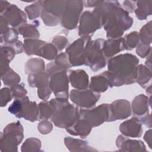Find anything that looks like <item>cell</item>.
Here are the masks:
<instances>
[{
    "mask_svg": "<svg viewBox=\"0 0 152 152\" xmlns=\"http://www.w3.org/2000/svg\"><path fill=\"white\" fill-rule=\"evenodd\" d=\"M121 132L126 136L139 137L141 135L142 129L141 124L138 118H132L120 125Z\"/></svg>",
    "mask_w": 152,
    "mask_h": 152,
    "instance_id": "2e32d148",
    "label": "cell"
},
{
    "mask_svg": "<svg viewBox=\"0 0 152 152\" xmlns=\"http://www.w3.org/2000/svg\"><path fill=\"white\" fill-rule=\"evenodd\" d=\"M91 37H83L73 42L66 49L68 55L69 62L71 66H78L84 64V52L86 42L90 40Z\"/></svg>",
    "mask_w": 152,
    "mask_h": 152,
    "instance_id": "8fae6325",
    "label": "cell"
},
{
    "mask_svg": "<svg viewBox=\"0 0 152 152\" xmlns=\"http://www.w3.org/2000/svg\"><path fill=\"white\" fill-rule=\"evenodd\" d=\"M147 97L144 94H140L137 96L132 101V111L135 115L144 117L148 115ZM142 117H141L142 118ZM140 118V119H141Z\"/></svg>",
    "mask_w": 152,
    "mask_h": 152,
    "instance_id": "ffe728a7",
    "label": "cell"
},
{
    "mask_svg": "<svg viewBox=\"0 0 152 152\" xmlns=\"http://www.w3.org/2000/svg\"><path fill=\"white\" fill-rule=\"evenodd\" d=\"M11 92L12 96L18 99L24 97L27 94V91L23 85H18L17 84L11 86Z\"/></svg>",
    "mask_w": 152,
    "mask_h": 152,
    "instance_id": "f546056e",
    "label": "cell"
},
{
    "mask_svg": "<svg viewBox=\"0 0 152 152\" xmlns=\"http://www.w3.org/2000/svg\"><path fill=\"white\" fill-rule=\"evenodd\" d=\"M38 128L42 134H48L52 130V125L49 121H43L39 124Z\"/></svg>",
    "mask_w": 152,
    "mask_h": 152,
    "instance_id": "1f68e13d",
    "label": "cell"
},
{
    "mask_svg": "<svg viewBox=\"0 0 152 152\" xmlns=\"http://www.w3.org/2000/svg\"><path fill=\"white\" fill-rule=\"evenodd\" d=\"M136 2L137 1H125L124 2L123 4L125 8V11L128 12H133L135 11L136 9Z\"/></svg>",
    "mask_w": 152,
    "mask_h": 152,
    "instance_id": "e575fe53",
    "label": "cell"
},
{
    "mask_svg": "<svg viewBox=\"0 0 152 152\" xmlns=\"http://www.w3.org/2000/svg\"><path fill=\"white\" fill-rule=\"evenodd\" d=\"M2 79L5 84L10 86L11 87L17 84L20 80L19 75L10 68H8L5 72L4 75H2Z\"/></svg>",
    "mask_w": 152,
    "mask_h": 152,
    "instance_id": "484cf974",
    "label": "cell"
},
{
    "mask_svg": "<svg viewBox=\"0 0 152 152\" xmlns=\"http://www.w3.org/2000/svg\"><path fill=\"white\" fill-rule=\"evenodd\" d=\"M100 97V94L91 90H72L70 93L71 100L83 108L93 107Z\"/></svg>",
    "mask_w": 152,
    "mask_h": 152,
    "instance_id": "30bf717a",
    "label": "cell"
},
{
    "mask_svg": "<svg viewBox=\"0 0 152 152\" xmlns=\"http://www.w3.org/2000/svg\"><path fill=\"white\" fill-rule=\"evenodd\" d=\"M151 78V69H148L146 66L140 65L137 68L136 80L140 85L145 88L148 82H150Z\"/></svg>",
    "mask_w": 152,
    "mask_h": 152,
    "instance_id": "7402d4cb",
    "label": "cell"
},
{
    "mask_svg": "<svg viewBox=\"0 0 152 152\" xmlns=\"http://www.w3.org/2000/svg\"><path fill=\"white\" fill-rule=\"evenodd\" d=\"M103 39L88 40L85 46L84 52V64L93 71H97L106 65V60L102 48Z\"/></svg>",
    "mask_w": 152,
    "mask_h": 152,
    "instance_id": "5b68a950",
    "label": "cell"
},
{
    "mask_svg": "<svg viewBox=\"0 0 152 152\" xmlns=\"http://www.w3.org/2000/svg\"><path fill=\"white\" fill-rule=\"evenodd\" d=\"M93 14L97 17L110 39L120 38L124 32L131 27L133 20L128 12L116 1H97Z\"/></svg>",
    "mask_w": 152,
    "mask_h": 152,
    "instance_id": "6da1fadb",
    "label": "cell"
},
{
    "mask_svg": "<svg viewBox=\"0 0 152 152\" xmlns=\"http://www.w3.org/2000/svg\"><path fill=\"white\" fill-rule=\"evenodd\" d=\"M40 109V119H48L51 118L53 115V107L50 102H41L39 105Z\"/></svg>",
    "mask_w": 152,
    "mask_h": 152,
    "instance_id": "83f0119b",
    "label": "cell"
},
{
    "mask_svg": "<svg viewBox=\"0 0 152 152\" xmlns=\"http://www.w3.org/2000/svg\"><path fill=\"white\" fill-rule=\"evenodd\" d=\"M18 32L24 37H33L36 39L39 37V31L32 25L24 24L18 28Z\"/></svg>",
    "mask_w": 152,
    "mask_h": 152,
    "instance_id": "4316f807",
    "label": "cell"
},
{
    "mask_svg": "<svg viewBox=\"0 0 152 152\" xmlns=\"http://www.w3.org/2000/svg\"><path fill=\"white\" fill-rule=\"evenodd\" d=\"M47 73L50 77L49 87L58 98L68 99V80L66 71L55 63H50L47 65Z\"/></svg>",
    "mask_w": 152,
    "mask_h": 152,
    "instance_id": "277c9868",
    "label": "cell"
},
{
    "mask_svg": "<svg viewBox=\"0 0 152 152\" xmlns=\"http://www.w3.org/2000/svg\"><path fill=\"white\" fill-rule=\"evenodd\" d=\"M50 102L53 107L51 120L56 126L66 129L79 119L78 109L70 104L67 99L57 98L52 99Z\"/></svg>",
    "mask_w": 152,
    "mask_h": 152,
    "instance_id": "3957f363",
    "label": "cell"
},
{
    "mask_svg": "<svg viewBox=\"0 0 152 152\" xmlns=\"http://www.w3.org/2000/svg\"><path fill=\"white\" fill-rule=\"evenodd\" d=\"M67 39L62 36H56L53 40V42H55V44L58 46L59 50H62L67 44Z\"/></svg>",
    "mask_w": 152,
    "mask_h": 152,
    "instance_id": "836d02e7",
    "label": "cell"
},
{
    "mask_svg": "<svg viewBox=\"0 0 152 152\" xmlns=\"http://www.w3.org/2000/svg\"><path fill=\"white\" fill-rule=\"evenodd\" d=\"M108 104H102L93 109H81L79 111L80 118L85 120L92 128L107 121L109 117Z\"/></svg>",
    "mask_w": 152,
    "mask_h": 152,
    "instance_id": "9c48e42d",
    "label": "cell"
},
{
    "mask_svg": "<svg viewBox=\"0 0 152 152\" xmlns=\"http://www.w3.org/2000/svg\"><path fill=\"white\" fill-rule=\"evenodd\" d=\"M140 37L142 44L148 45L151 42V21L142 27L140 31Z\"/></svg>",
    "mask_w": 152,
    "mask_h": 152,
    "instance_id": "f1b7e54d",
    "label": "cell"
},
{
    "mask_svg": "<svg viewBox=\"0 0 152 152\" xmlns=\"http://www.w3.org/2000/svg\"><path fill=\"white\" fill-rule=\"evenodd\" d=\"M150 52V46L144 44H140L137 47V53L141 58H144Z\"/></svg>",
    "mask_w": 152,
    "mask_h": 152,
    "instance_id": "d6a6232c",
    "label": "cell"
},
{
    "mask_svg": "<svg viewBox=\"0 0 152 152\" xmlns=\"http://www.w3.org/2000/svg\"><path fill=\"white\" fill-rule=\"evenodd\" d=\"M124 39H110L104 41L102 50L104 56L111 57L124 49Z\"/></svg>",
    "mask_w": 152,
    "mask_h": 152,
    "instance_id": "ac0fdd59",
    "label": "cell"
},
{
    "mask_svg": "<svg viewBox=\"0 0 152 152\" xmlns=\"http://www.w3.org/2000/svg\"><path fill=\"white\" fill-rule=\"evenodd\" d=\"M65 7V1H43L41 17L47 26L58 24Z\"/></svg>",
    "mask_w": 152,
    "mask_h": 152,
    "instance_id": "52a82bcc",
    "label": "cell"
},
{
    "mask_svg": "<svg viewBox=\"0 0 152 152\" xmlns=\"http://www.w3.org/2000/svg\"><path fill=\"white\" fill-rule=\"evenodd\" d=\"M102 26V22L92 12L88 11L84 12L81 18L79 35L83 37H91L90 34Z\"/></svg>",
    "mask_w": 152,
    "mask_h": 152,
    "instance_id": "7c38bea8",
    "label": "cell"
},
{
    "mask_svg": "<svg viewBox=\"0 0 152 152\" xmlns=\"http://www.w3.org/2000/svg\"><path fill=\"white\" fill-rule=\"evenodd\" d=\"M44 69V61L40 59H31L28 61L26 65V72L29 74H34Z\"/></svg>",
    "mask_w": 152,
    "mask_h": 152,
    "instance_id": "603a6c76",
    "label": "cell"
},
{
    "mask_svg": "<svg viewBox=\"0 0 152 152\" xmlns=\"http://www.w3.org/2000/svg\"><path fill=\"white\" fill-rule=\"evenodd\" d=\"M8 111L16 117L34 122L38 119L39 110L34 102H30L27 96L16 99L8 108Z\"/></svg>",
    "mask_w": 152,
    "mask_h": 152,
    "instance_id": "8992f818",
    "label": "cell"
},
{
    "mask_svg": "<svg viewBox=\"0 0 152 152\" xmlns=\"http://www.w3.org/2000/svg\"><path fill=\"white\" fill-rule=\"evenodd\" d=\"M69 77L71 86L77 90H85L88 84L87 73L81 69L69 71Z\"/></svg>",
    "mask_w": 152,
    "mask_h": 152,
    "instance_id": "e0dca14e",
    "label": "cell"
},
{
    "mask_svg": "<svg viewBox=\"0 0 152 152\" xmlns=\"http://www.w3.org/2000/svg\"><path fill=\"white\" fill-rule=\"evenodd\" d=\"M83 5L82 1H65V7L61 18V24L63 27L67 29L75 28Z\"/></svg>",
    "mask_w": 152,
    "mask_h": 152,
    "instance_id": "ba28073f",
    "label": "cell"
},
{
    "mask_svg": "<svg viewBox=\"0 0 152 152\" xmlns=\"http://www.w3.org/2000/svg\"><path fill=\"white\" fill-rule=\"evenodd\" d=\"M43 1H39L35 3L29 5L25 8L26 12L27 13L30 20L34 19L38 17L42 10Z\"/></svg>",
    "mask_w": 152,
    "mask_h": 152,
    "instance_id": "d4e9b609",
    "label": "cell"
},
{
    "mask_svg": "<svg viewBox=\"0 0 152 152\" xmlns=\"http://www.w3.org/2000/svg\"><path fill=\"white\" fill-rule=\"evenodd\" d=\"M138 59L129 53L120 55L109 61L107 71L110 86H121L136 80Z\"/></svg>",
    "mask_w": 152,
    "mask_h": 152,
    "instance_id": "7a4b0ae2",
    "label": "cell"
},
{
    "mask_svg": "<svg viewBox=\"0 0 152 152\" xmlns=\"http://www.w3.org/2000/svg\"><path fill=\"white\" fill-rule=\"evenodd\" d=\"M2 14V13H1ZM7 23L13 27H16L26 23L25 13L14 4H10L1 14Z\"/></svg>",
    "mask_w": 152,
    "mask_h": 152,
    "instance_id": "9a60e30c",
    "label": "cell"
},
{
    "mask_svg": "<svg viewBox=\"0 0 152 152\" xmlns=\"http://www.w3.org/2000/svg\"><path fill=\"white\" fill-rule=\"evenodd\" d=\"M129 102L126 100H118L109 105V117L107 121L123 119L131 115Z\"/></svg>",
    "mask_w": 152,
    "mask_h": 152,
    "instance_id": "5bb4252c",
    "label": "cell"
},
{
    "mask_svg": "<svg viewBox=\"0 0 152 152\" xmlns=\"http://www.w3.org/2000/svg\"><path fill=\"white\" fill-rule=\"evenodd\" d=\"M49 75L47 72H40L34 74H29L28 83L31 87L38 88L39 97L46 100L50 94V89L49 87Z\"/></svg>",
    "mask_w": 152,
    "mask_h": 152,
    "instance_id": "4fadbf2b",
    "label": "cell"
},
{
    "mask_svg": "<svg viewBox=\"0 0 152 152\" xmlns=\"http://www.w3.org/2000/svg\"><path fill=\"white\" fill-rule=\"evenodd\" d=\"M139 34L137 31L130 33L129 34L125 36L124 39V49L131 50L134 48L139 42Z\"/></svg>",
    "mask_w": 152,
    "mask_h": 152,
    "instance_id": "cb8c5ba5",
    "label": "cell"
},
{
    "mask_svg": "<svg viewBox=\"0 0 152 152\" xmlns=\"http://www.w3.org/2000/svg\"><path fill=\"white\" fill-rule=\"evenodd\" d=\"M109 86L111 87L107 71L104 72L100 75L94 76L91 79L90 88V90L94 92H104L107 89Z\"/></svg>",
    "mask_w": 152,
    "mask_h": 152,
    "instance_id": "d6986e66",
    "label": "cell"
},
{
    "mask_svg": "<svg viewBox=\"0 0 152 152\" xmlns=\"http://www.w3.org/2000/svg\"><path fill=\"white\" fill-rule=\"evenodd\" d=\"M151 1H138L136 2L137 7L135 12L139 20H145L148 15L151 14Z\"/></svg>",
    "mask_w": 152,
    "mask_h": 152,
    "instance_id": "44dd1931",
    "label": "cell"
},
{
    "mask_svg": "<svg viewBox=\"0 0 152 152\" xmlns=\"http://www.w3.org/2000/svg\"><path fill=\"white\" fill-rule=\"evenodd\" d=\"M4 42L6 43L12 44L17 39V32L13 28H8L4 34Z\"/></svg>",
    "mask_w": 152,
    "mask_h": 152,
    "instance_id": "4dcf8cb0",
    "label": "cell"
}]
</instances>
